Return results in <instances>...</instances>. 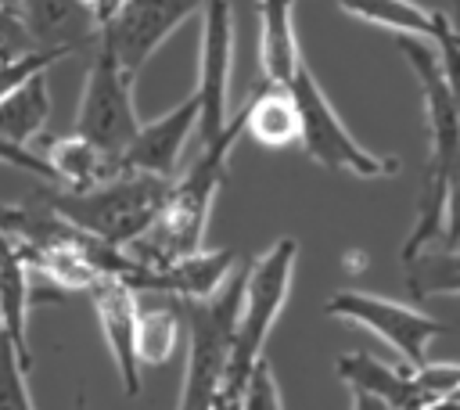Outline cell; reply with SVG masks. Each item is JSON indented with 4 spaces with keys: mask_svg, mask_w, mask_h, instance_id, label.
Segmentation results:
<instances>
[{
    "mask_svg": "<svg viewBox=\"0 0 460 410\" xmlns=\"http://www.w3.org/2000/svg\"><path fill=\"white\" fill-rule=\"evenodd\" d=\"M50 119V90H47V76H36L29 83H22L18 90H11L7 97H0V140L29 147L43 126Z\"/></svg>",
    "mask_w": 460,
    "mask_h": 410,
    "instance_id": "44dd1931",
    "label": "cell"
},
{
    "mask_svg": "<svg viewBox=\"0 0 460 410\" xmlns=\"http://www.w3.org/2000/svg\"><path fill=\"white\" fill-rule=\"evenodd\" d=\"M241 115H244V133L266 147H284L302 140V119L291 86L262 79L252 101L241 108Z\"/></svg>",
    "mask_w": 460,
    "mask_h": 410,
    "instance_id": "ffe728a7",
    "label": "cell"
},
{
    "mask_svg": "<svg viewBox=\"0 0 460 410\" xmlns=\"http://www.w3.org/2000/svg\"><path fill=\"white\" fill-rule=\"evenodd\" d=\"M291 94L298 104V119H302V147L313 162H320L331 173H352L363 180H377V176H392L399 169L395 158H381L374 151H367L349 126L338 119L334 104L327 101L323 86L316 83V76L309 72V65L302 61V68L291 79Z\"/></svg>",
    "mask_w": 460,
    "mask_h": 410,
    "instance_id": "8992f818",
    "label": "cell"
},
{
    "mask_svg": "<svg viewBox=\"0 0 460 410\" xmlns=\"http://www.w3.org/2000/svg\"><path fill=\"white\" fill-rule=\"evenodd\" d=\"M29 259L18 237L0 234V331L11 338L18 360L25 370H32V349H29Z\"/></svg>",
    "mask_w": 460,
    "mask_h": 410,
    "instance_id": "e0dca14e",
    "label": "cell"
},
{
    "mask_svg": "<svg viewBox=\"0 0 460 410\" xmlns=\"http://www.w3.org/2000/svg\"><path fill=\"white\" fill-rule=\"evenodd\" d=\"M201 7L205 0H122L115 14L101 25V36L115 50L119 65L137 79V72L165 43V36Z\"/></svg>",
    "mask_w": 460,
    "mask_h": 410,
    "instance_id": "8fae6325",
    "label": "cell"
},
{
    "mask_svg": "<svg viewBox=\"0 0 460 410\" xmlns=\"http://www.w3.org/2000/svg\"><path fill=\"white\" fill-rule=\"evenodd\" d=\"M234 270H237V252L216 248V252H194V255L176 259V263L158 266V270L129 259V266L119 281L129 284L137 295L155 291V295H169V299L187 302V299H212Z\"/></svg>",
    "mask_w": 460,
    "mask_h": 410,
    "instance_id": "7c38bea8",
    "label": "cell"
},
{
    "mask_svg": "<svg viewBox=\"0 0 460 410\" xmlns=\"http://www.w3.org/2000/svg\"><path fill=\"white\" fill-rule=\"evenodd\" d=\"M0 410H36L29 396V370L22 367L4 331H0Z\"/></svg>",
    "mask_w": 460,
    "mask_h": 410,
    "instance_id": "cb8c5ba5",
    "label": "cell"
},
{
    "mask_svg": "<svg viewBox=\"0 0 460 410\" xmlns=\"http://www.w3.org/2000/svg\"><path fill=\"white\" fill-rule=\"evenodd\" d=\"M244 281H248V266L234 270L212 299H187V302L176 299L183 327H187V370H183V388H180L176 410H212L216 406L223 381H226L237 320H241Z\"/></svg>",
    "mask_w": 460,
    "mask_h": 410,
    "instance_id": "277c9868",
    "label": "cell"
},
{
    "mask_svg": "<svg viewBox=\"0 0 460 410\" xmlns=\"http://www.w3.org/2000/svg\"><path fill=\"white\" fill-rule=\"evenodd\" d=\"M61 58H68V54L65 50H32V54L0 61V97H7L11 90H18L22 83H29L36 76H47V68L58 65Z\"/></svg>",
    "mask_w": 460,
    "mask_h": 410,
    "instance_id": "d4e9b609",
    "label": "cell"
},
{
    "mask_svg": "<svg viewBox=\"0 0 460 410\" xmlns=\"http://www.w3.org/2000/svg\"><path fill=\"white\" fill-rule=\"evenodd\" d=\"M40 155L54 169V187H65V191H90V187H101V183L115 180L119 173H126L115 155H108L104 147L90 144L79 133L54 137Z\"/></svg>",
    "mask_w": 460,
    "mask_h": 410,
    "instance_id": "ac0fdd59",
    "label": "cell"
},
{
    "mask_svg": "<svg viewBox=\"0 0 460 410\" xmlns=\"http://www.w3.org/2000/svg\"><path fill=\"white\" fill-rule=\"evenodd\" d=\"M399 47L410 61V68L420 79V97H424V115H428V165L420 180V198H417V216L410 227V237L402 241V266L413 263L420 252H428L442 230H446V198H449V176L460 158V108L449 94V83L442 76L438 50L424 40L399 36Z\"/></svg>",
    "mask_w": 460,
    "mask_h": 410,
    "instance_id": "6da1fadb",
    "label": "cell"
},
{
    "mask_svg": "<svg viewBox=\"0 0 460 410\" xmlns=\"http://www.w3.org/2000/svg\"><path fill=\"white\" fill-rule=\"evenodd\" d=\"M406 288L413 299L431 295H460V252H420L413 263H406Z\"/></svg>",
    "mask_w": 460,
    "mask_h": 410,
    "instance_id": "603a6c76",
    "label": "cell"
},
{
    "mask_svg": "<svg viewBox=\"0 0 460 410\" xmlns=\"http://www.w3.org/2000/svg\"><path fill=\"white\" fill-rule=\"evenodd\" d=\"M32 50H40V47L32 43V36L22 25L18 11H11L7 4H0V61L22 58V54H32Z\"/></svg>",
    "mask_w": 460,
    "mask_h": 410,
    "instance_id": "4316f807",
    "label": "cell"
},
{
    "mask_svg": "<svg viewBox=\"0 0 460 410\" xmlns=\"http://www.w3.org/2000/svg\"><path fill=\"white\" fill-rule=\"evenodd\" d=\"M449 399H456V403H460V388H456V392H453V396H449Z\"/></svg>",
    "mask_w": 460,
    "mask_h": 410,
    "instance_id": "1f68e13d",
    "label": "cell"
},
{
    "mask_svg": "<svg viewBox=\"0 0 460 410\" xmlns=\"http://www.w3.org/2000/svg\"><path fill=\"white\" fill-rule=\"evenodd\" d=\"M137 129H140V115L133 108V76L119 65L108 40L97 36V50H93V61L83 83L72 133L86 137L90 144L104 147L108 155L122 162V151L129 147Z\"/></svg>",
    "mask_w": 460,
    "mask_h": 410,
    "instance_id": "52a82bcc",
    "label": "cell"
},
{
    "mask_svg": "<svg viewBox=\"0 0 460 410\" xmlns=\"http://www.w3.org/2000/svg\"><path fill=\"white\" fill-rule=\"evenodd\" d=\"M338 7L367 25H381L395 36H413L435 47L460 43V25H453L449 14L431 11L417 0H338Z\"/></svg>",
    "mask_w": 460,
    "mask_h": 410,
    "instance_id": "2e32d148",
    "label": "cell"
},
{
    "mask_svg": "<svg viewBox=\"0 0 460 410\" xmlns=\"http://www.w3.org/2000/svg\"><path fill=\"white\" fill-rule=\"evenodd\" d=\"M424 410H460V403H456V399H438V403H431V406H424Z\"/></svg>",
    "mask_w": 460,
    "mask_h": 410,
    "instance_id": "f546056e",
    "label": "cell"
},
{
    "mask_svg": "<svg viewBox=\"0 0 460 410\" xmlns=\"http://www.w3.org/2000/svg\"><path fill=\"white\" fill-rule=\"evenodd\" d=\"M198 137L201 147L219 140L234 115H230V72H234V11L230 0H205L201 7V43H198Z\"/></svg>",
    "mask_w": 460,
    "mask_h": 410,
    "instance_id": "30bf717a",
    "label": "cell"
},
{
    "mask_svg": "<svg viewBox=\"0 0 460 410\" xmlns=\"http://www.w3.org/2000/svg\"><path fill=\"white\" fill-rule=\"evenodd\" d=\"M352 410H388V406L367 392H352Z\"/></svg>",
    "mask_w": 460,
    "mask_h": 410,
    "instance_id": "f1b7e54d",
    "label": "cell"
},
{
    "mask_svg": "<svg viewBox=\"0 0 460 410\" xmlns=\"http://www.w3.org/2000/svg\"><path fill=\"white\" fill-rule=\"evenodd\" d=\"M198 119H201V101H198V94H187L172 111H165L151 122H140L137 137L122 151V169L176 180L180 155H183L190 133H198Z\"/></svg>",
    "mask_w": 460,
    "mask_h": 410,
    "instance_id": "4fadbf2b",
    "label": "cell"
},
{
    "mask_svg": "<svg viewBox=\"0 0 460 410\" xmlns=\"http://www.w3.org/2000/svg\"><path fill=\"white\" fill-rule=\"evenodd\" d=\"M244 133V115L237 111L230 129L205 144L201 155L194 158V165L172 180V191L158 212V219L151 223V230L144 237H137L126 255L140 266H169L176 259H187L194 252H201V237H205V223H208V212H212V201L226 180V158H230V147L234 140Z\"/></svg>",
    "mask_w": 460,
    "mask_h": 410,
    "instance_id": "7a4b0ae2",
    "label": "cell"
},
{
    "mask_svg": "<svg viewBox=\"0 0 460 410\" xmlns=\"http://www.w3.org/2000/svg\"><path fill=\"white\" fill-rule=\"evenodd\" d=\"M0 4H7V7H11V11H14V7H18V0H0Z\"/></svg>",
    "mask_w": 460,
    "mask_h": 410,
    "instance_id": "4dcf8cb0",
    "label": "cell"
},
{
    "mask_svg": "<svg viewBox=\"0 0 460 410\" xmlns=\"http://www.w3.org/2000/svg\"><path fill=\"white\" fill-rule=\"evenodd\" d=\"M169 191H172V180L147 176V173H119L115 180L90 191L50 187L40 194V205L58 219H65L68 227L111 248H129L137 237L151 230Z\"/></svg>",
    "mask_w": 460,
    "mask_h": 410,
    "instance_id": "3957f363",
    "label": "cell"
},
{
    "mask_svg": "<svg viewBox=\"0 0 460 410\" xmlns=\"http://www.w3.org/2000/svg\"><path fill=\"white\" fill-rule=\"evenodd\" d=\"M259 65L266 83L291 86L302 68L295 36V0H259Z\"/></svg>",
    "mask_w": 460,
    "mask_h": 410,
    "instance_id": "d6986e66",
    "label": "cell"
},
{
    "mask_svg": "<svg viewBox=\"0 0 460 410\" xmlns=\"http://www.w3.org/2000/svg\"><path fill=\"white\" fill-rule=\"evenodd\" d=\"M323 313L374 331L381 342H388L402 356L406 367H424L428 363V345L446 331V324L435 320L431 313H420V309L402 306L395 299L356 291V288H341V291L327 295Z\"/></svg>",
    "mask_w": 460,
    "mask_h": 410,
    "instance_id": "9c48e42d",
    "label": "cell"
},
{
    "mask_svg": "<svg viewBox=\"0 0 460 410\" xmlns=\"http://www.w3.org/2000/svg\"><path fill=\"white\" fill-rule=\"evenodd\" d=\"M334 370L352 392H367L388 410H424L460 388V363L428 360L424 367H392L374 360L370 352H341L334 360Z\"/></svg>",
    "mask_w": 460,
    "mask_h": 410,
    "instance_id": "ba28073f",
    "label": "cell"
},
{
    "mask_svg": "<svg viewBox=\"0 0 460 410\" xmlns=\"http://www.w3.org/2000/svg\"><path fill=\"white\" fill-rule=\"evenodd\" d=\"M93 309H97V324L104 331L108 352L115 360L122 392L133 399L140 396V356H137V320H140V302L137 291L129 284H122L119 277H101L90 291Z\"/></svg>",
    "mask_w": 460,
    "mask_h": 410,
    "instance_id": "5bb4252c",
    "label": "cell"
},
{
    "mask_svg": "<svg viewBox=\"0 0 460 410\" xmlns=\"http://www.w3.org/2000/svg\"><path fill=\"white\" fill-rule=\"evenodd\" d=\"M180 306H140V320H137V356L140 367H158L172 356L176 342H180Z\"/></svg>",
    "mask_w": 460,
    "mask_h": 410,
    "instance_id": "7402d4cb",
    "label": "cell"
},
{
    "mask_svg": "<svg viewBox=\"0 0 460 410\" xmlns=\"http://www.w3.org/2000/svg\"><path fill=\"white\" fill-rule=\"evenodd\" d=\"M18 18L40 50H79L101 36V22L86 0H18Z\"/></svg>",
    "mask_w": 460,
    "mask_h": 410,
    "instance_id": "9a60e30c",
    "label": "cell"
},
{
    "mask_svg": "<svg viewBox=\"0 0 460 410\" xmlns=\"http://www.w3.org/2000/svg\"><path fill=\"white\" fill-rule=\"evenodd\" d=\"M442 245L456 248L460 245V158L456 169L449 176V198H446V230H442Z\"/></svg>",
    "mask_w": 460,
    "mask_h": 410,
    "instance_id": "83f0119b",
    "label": "cell"
},
{
    "mask_svg": "<svg viewBox=\"0 0 460 410\" xmlns=\"http://www.w3.org/2000/svg\"><path fill=\"white\" fill-rule=\"evenodd\" d=\"M295 259H298V241L295 237H277L266 255L248 263L241 320H237V334H234V349H230L226 381H223V392H219L234 403L241 399V388H244L248 374L262 360V345H266V338H270V331H273V324H277V316L288 302Z\"/></svg>",
    "mask_w": 460,
    "mask_h": 410,
    "instance_id": "5b68a950",
    "label": "cell"
},
{
    "mask_svg": "<svg viewBox=\"0 0 460 410\" xmlns=\"http://www.w3.org/2000/svg\"><path fill=\"white\" fill-rule=\"evenodd\" d=\"M237 410H284V399H280V385H277V374L273 367L266 363V356L255 363V370L248 374L244 388H241V399H237Z\"/></svg>",
    "mask_w": 460,
    "mask_h": 410,
    "instance_id": "484cf974",
    "label": "cell"
}]
</instances>
